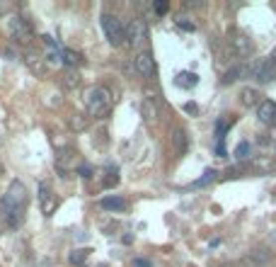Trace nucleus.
<instances>
[{
    "instance_id": "f257e3e1",
    "label": "nucleus",
    "mask_w": 276,
    "mask_h": 267,
    "mask_svg": "<svg viewBox=\"0 0 276 267\" xmlns=\"http://www.w3.org/2000/svg\"><path fill=\"white\" fill-rule=\"evenodd\" d=\"M85 102H88V117H94V119H104L111 110V95L102 85L90 88L85 93Z\"/></svg>"
},
{
    "instance_id": "f03ea898",
    "label": "nucleus",
    "mask_w": 276,
    "mask_h": 267,
    "mask_svg": "<svg viewBox=\"0 0 276 267\" xmlns=\"http://www.w3.org/2000/svg\"><path fill=\"white\" fill-rule=\"evenodd\" d=\"M24 204H27V187H24L19 180H12L7 192H5L2 199H0V211H2V216H7L10 211L24 209Z\"/></svg>"
},
{
    "instance_id": "7ed1b4c3",
    "label": "nucleus",
    "mask_w": 276,
    "mask_h": 267,
    "mask_svg": "<svg viewBox=\"0 0 276 267\" xmlns=\"http://www.w3.org/2000/svg\"><path fill=\"white\" fill-rule=\"evenodd\" d=\"M102 29H104V34H107L111 46H124L126 44V27L121 24V19L116 15L104 12L102 15Z\"/></svg>"
},
{
    "instance_id": "20e7f679",
    "label": "nucleus",
    "mask_w": 276,
    "mask_h": 267,
    "mask_svg": "<svg viewBox=\"0 0 276 267\" xmlns=\"http://www.w3.org/2000/svg\"><path fill=\"white\" fill-rule=\"evenodd\" d=\"M146 39H148V24H146V19H141V17H136V19H131L129 22V27H126V41H129L131 46H143L146 44Z\"/></svg>"
},
{
    "instance_id": "39448f33",
    "label": "nucleus",
    "mask_w": 276,
    "mask_h": 267,
    "mask_svg": "<svg viewBox=\"0 0 276 267\" xmlns=\"http://www.w3.org/2000/svg\"><path fill=\"white\" fill-rule=\"evenodd\" d=\"M83 165V160H80V153L75 151V148H61V151L56 153V168L61 172H71L75 168H80Z\"/></svg>"
},
{
    "instance_id": "423d86ee",
    "label": "nucleus",
    "mask_w": 276,
    "mask_h": 267,
    "mask_svg": "<svg viewBox=\"0 0 276 267\" xmlns=\"http://www.w3.org/2000/svg\"><path fill=\"white\" fill-rule=\"evenodd\" d=\"M7 29H10V37L15 39V41H19V44H32V39H34L32 27H29L22 17H10Z\"/></svg>"
},
{
    "instance_id": "0eeeda50",
    "label": "nucleus",
    "mask_w": 276,
    "mask_h": 267,
    "mask_svg": "<svg viewBox=\"0 0 276 267\" xmlns=\"http://www.w3.org/2000/svg\"><path fill=\"white\" fill-rule=\"evenodd\" d=\"M228 54L235 58H245L252 54V41L245 37V34H235V37L228 41Z\"/></svg>"
},
{
    "instance_id": "6e6552de",
    "label": "nucleus",
    "mask_w": 276,
    "mask_h": 267,
    "mask_svg": "<svg viewBox=\"0 0 276 267\" xmlns=\"http://www.w3.org/2000/svg\"><path fill=\"white\" fill-rule=\"evenodd\" d=\"M133 68H136V73L141 78H150L155 73V61H153V54H148V51H141V54H136L133 58Z\"/></svg>"
},
{
    "instance_id": "1a4fd4ad",
    "label": "nucleus",
    "mask_w": 276,
    "mask_h": 267,
    "mask_svg": "<svg viewBox=\"0 0 276 267\" xmlns=\"http://www.w3.org/2000/svg\"><path fill=\"white\" fill-rule=\"evenodd\" d=\"M39 204H41V211L46 214V216H51L58 207V202H56V194L51 192L49 187V182H41L39 185Z\"/></svg>"
},
{
    "instance_id": "9d476101",
    "label": "nucleus",
    "mask_w": 276,
    "mask_h": 267,
    "mask_svg": "<svg viewBox=\"0 0 276 267\" xmlns=\"http://www.w3.org/2000/svg\"><path fill=\"white\" fill-rule=\"evenodd\" d=\"M252 73H255V78H257L259 83H272V80L276 78V63L272 61V56L262 58L257 66H255V71H252Z\"/></svg>"
},
{
    "instance_id": "9b49d317",
    "label": "nucleus",
    "mask_w": 276,
    "mask_h": 267,
    "mask_svg": "<svg viewBox=\"0 0 276 267\" xmlns=\"http://www.w3.org/2000/svg\"><path fill=\"white\" fill-rule=\"evenodd\" d=\"M257 119L262 124H274L276 122V102L274 100H262V102H259Z\"/></svg>"
},
{
    "instance_id": "f8f14e48",
    "label": "nucleus",
    "mask_w": 276,
    "mask_h": 267,
    "mask_svg": "<svg viewBox=\"0 0 276 267\" xmlns=\"http://www.w3.org/2000/svg\"><path fill=\"white\" fill-rule=\"evenodd\" d=\"M24 63H27V68H29L34 76H46V63H44L41 56H37V54H27V56H24Z\"/></svg>"
},
{
    "instance_id": "ddd939ff",
    "label": "nucleus",
    "mask_w": 276,
    "mask_h": 267,
    "mask_svg": "<svg viewBox=\"0 0 276 267\" xmlns=\"http://www.w3.org/2000/svg\"><path fill=\"white\" fill-rule=\"evenodd\" d=\"M80 83H83V78H80V73H78L75 68L63 71V76H61V85H63L66 90H75V88H80Z\"/></svg>"
},
{
    "instance_id": "4468645a",
    "label": "nucleus",
    "mask_w": 276,
    "mask_h": 267,
    "mask_svg": "<svg viewBox=\"0 0 276 267\" xmlns=\"http://www.w3.org/2000/svg\"><path fill=\"white\" fill-rule=\"evenodd\" d=\"M272 260V253L267 248H262V250H252L247 258H245V263L247 265H252V267H259V265H264V263H269Z\"/></svg>"
},
{
    "instance_id": "2eb2a0df",
    "label": "nucleus",
    "mask_w": 276,
    "mask_h": 267,
    "mask_svg": "<svg viewBox=\"0 0 276 267\" xmlns=\"http://www.w3.org/2000/svg\"><path fill=\"white\" fill-rule=\"evenodd\" d=\"M141 115H143V119H146L148 124H153V122L158 119V105H155L153 97H146V100H143V105H141Z\"/></svg>"
},
{
    "instance_id": "dca6fc26",
    "label": "nucleus",
    "mask_w": 276,
    "mask_h": 267,
    "mask_svg": "<svg viewBox=\"0 0 276 267\" xmlns=\"http://www.w3.org/2000/svg\"><path fill=\"white\" fill-rule=\"evenodd\" d=\"M240 102H242V107H259V93L255 88H242V93H240Z\"/></svg>"
},
{
    "instance_id": "f3484780",
    "label": "nucleus",
    "mask_w": 276,
    "mask_h": 267,
    "mask_svg": "<svg viewBox=\"0 0 276 267\" xmlns=\"http://www.w3.org/2000/svg\"><path fill=\"white\" fill-rule=\"evenodd\" d=\"M172 146H175L177 153H186V148H189V136H186L184 129H175V132H172Z\"/></svg>"
},
{
    "instance_id": "a211bd4d",
    "label": "nucleus",
    "mask_w": 276,
    "mask_h": 267,
    "mask_svg": "<svg viewBox=\"0 0 276 267\" xmlns=\"http://www.w3.org/2000/svg\"><path fill=\"white\" fill-rule=\"evenodd\" d=\"M99 207L107 211H124L126 209V199H121V197H104L99 202Z\"/></svg>"
},
{
    "instance_id": "6ab92c4d",
    "label": "nucleus",
    "mask_w": 276,
    "mask_h": 267,
    "mask_svg": "<svg viewBox=\"0 0 276 267\" xmlns=\"http://www.w3.org/2000/svg\"><path fill=\"white\" fill-rule=\"evenodd\" d=\"M247 73H250V68H247V66H233V68L223 76V85H230V83H235L238 78L247 76Z\"/></svg>"
},
{
    "instance_id": "aec40b11",
    "label": "nucleus",
    "mask_w": 276,
    "mask_h": 267,
    "mask_svg": "<svg viewBox=\"0 0 276 267\" xmlns=\"http://www.w3.org/2000/svg\"><path fill=\"white\" fill-rule=\"evenodd\" d=\"M68 124H71V129H73V132H85V129H88V124H90V117H88V115H73Z\"/></svg>"
},
{
    "instance_id": "412c9836",
    "label": "nucleus",
    "mask_w": 276,
    "mask_h": 267,
    "mask_svg": "<svg viewBox=\"0 0 276 267\" xmlns=\"http://www.w3.org/2000/svg\"><path fill=\"white\" fill-rule=\"evenodd\" d=\"M196 83H199L196 73H180V76H177V85H180V88H194Z\"/></svg>"
},
{
    "instance_id": "4be33fe9",
    "label": "nucleus",
    "mask_w": 276,
    "mask_h": 267,
    "mask_svg": "<svg viewBox=\"0 0 276 267\" xmlns=\"http://www.w3.org/2000/svg\"><path fill=\"white\" fill-rule=\"evenodd\" d=\"M63 63H66V66H71V68H75V66H80V63H83V56H80V54H75V51H71V49H63Z\"/></svg>"
},
{
    "instance_id": "5701e85b",
    "label": "nucleus",
    "mask_w": 276,
    "mask_h": 267,
    "mask_svg": "<svg viewBox=\"0 0 276 267\" xmlns=\"http://www.w3.org/2000/svg\"><path fill=\"white\" fill-rule=\"evenodd\" d=\"M24 209H15L7 214V224H10V229H17V226H22V221H24Z\"/></svg>"
},
{
    "instance_id": "b1692460",
    "label": "nucleus",
    "mask_w": 276,
    "mask_h": 267,
    "mask_svg": "<svg viewBox=\"0 0 276 267\" xmlns=\"http://www.w3.org/2000/svg\"><path fill=\"white\" fill-rule=\"evenodd\" d=\"M119 185V170L116 168H109L107 170V177H104V187H116Z\"/></svg>"
},
{
    "instance_id": "393cba45",
    "label": "nucleus",
    "mask_w": 276,
    "mask_h": 267,
    "mask_svg": "<svg viewBox=\"0 0 276 267\" xmlns=\"http://www.w3.org/2000/svg\"><path fill=\"white\" fill-rule=\"evenodd\" d=\"M85 255H88V250H73L71 253V265H83V260H85Z\"/></svg>"
},
{
    "instance_id": "a878e982",
    "label": "nucleus",
    "mask_w": 276,
    "mask_h": 267,
    "mask_svg": "<svg viewBox=\"0 0 276 267\" xmlns=\"http://www.w3.org/2000/svg\"><path fill=\"white\" fill-rule=\"evenodd\" d=\"M213 177H216V170H206V172H203V177H201V180H196V182H194V187H201V185H208V182H211Z\"/></svg>"
},
{
    "instance_id": "bb28decb",
    "label": "nucleus",
    "mask_w": 276,
    "mask_h": 267,
    "mask_svg": "<svg viewBox=\"0 0 276 267\" xmlns=\"http://www.w3.org/2000/svg\"><path fill=\"white\" fill-rule=\"evenodd\" d=\"M247 153H250V143H247V141L238 143V148H235V155H238V158H247Z\"/></svg>"
},
{
    "instance_id": "cd10ccee",
    "label": "nucleus",
    "mask_w": 276,
    "mask_h": 267,
    "mask_svg": "<svg viewBox=\"0 0 276 267\" xmlns=\"http://www.w3.org/2000/svg\"><path fill=\"white\" fill-rule=\"evenodd\" d=\"M167 10H170V2H155V12L158 15H165Z\"/></svg>"
},
{
    "instance_id": "c85d7f7f",
    "label": "nucleus",
    "mask_w": 276,
    "mask_h": 267,
    "mask_svg": "<svg viewBox=\"0 0 276 267\" xmlns=\"http://www.w3.org/2000/svg\"><path fill=\"white\" fill-rule=\"evenodd\" d=\"M80 175H83V177H92V165L83 163V165H80Z\"/></svg>"
},
{
    "instance_id": "c756f323",
    "label": "nucleus",
    "mask_w": 276,
    "mask_h": 267,
    "mask_svg": "<svg viewBox=\"0 0 276 267\" xmlns=\"http://www.w3.org/2000/svg\"><path fill=\"white\" fill-rule=\"evenodd\" d=\"M177 24H180L182 29H186V32H194V24H191V22H184V19H177Z\"/></svg>"
},
{
    "instance_id": "7c9ffc66",
    "label": "nucleus",
    "mask_w": 276,
    "mask_h": 267,
    "mask_svg": "<svg viewBox=\"0 0 276 267\" xmlns=\"http://www.w3.org/2000/svg\"><path fill=\"white\" fill-rule=\"evenodd\" d=\"M184 110H186L189 115H194V112H196V105H194V102H186V105H184Z\"/></svg>"
},
{
    "instance_id": "2f4dec72",
    "label": "nucleus",
    "mask_w": 276,
    "mask_h": 267,
    "mask_svg": "<svg viewBox=\"0 0 276 267\" xmlns=\"http://www.w3.org/2000/svg\"><path fill=\"white\" fill-rule=\"evenodd\" d=\"M133 267H150L146 260H133Z\"/></svg>"
},
{
    "instance_id": "473e14b6",
    "label": "nucleus",
    "mask_w": 276,
    "mask_h": 267,
    "mask_svg": "<svg viewBox=\"0 0 276 267\" xmlns=\"http://www.w3.org/2000/svg\"><path fill=\"white\" fill-rule=\"evenodd\" d=\"M7 10H10V5H7V2H0V15H5Z\"/></svg>"
},
{
    "instance_id": "72a5a7b5",
    "label": "nucleus",
    "mask_w": 276,
    "mask_h": 267,
    "mask_svg": "<svg viewBox=\"0 0 276 267\" xmlns=\"http://www.w3.org/2000/svg\"><path fill=\"white\" fill-rule=\"evenodd\" d=\"M269 136H272V141L276 143V127H272V134H269Z\"/></svg>"
},
{
    "instance_id": "f704fd0d",
    "label": "nucleus",
    "mask_w": 276,
    "mask_h": 267,
    "mask_svg": "<svg viewBox=\"0 0 276 267\" xmlns=\"http://www.w3.org/2000/svg\"><path fill=\"white\" fill-rule=\"evenodd\" d=\"M272 61H274V63H276V49H274V54H272Z\"/></svg>"
},
{
    "instance_id": "c9c22d12",
    "label": "nucleus",
    "mask_w": 276,
    "mask_h": 267,
    "mask_svg": "<svg viewBox=\"0 0 276 267\" xmlns=\"http://www.w3.org/2000/svg\"><path fill=\"white\" fill-rule=\"evenodd\" d=\"M99 267H107V265H99Z\"/></svg>"
}]
</instances>
